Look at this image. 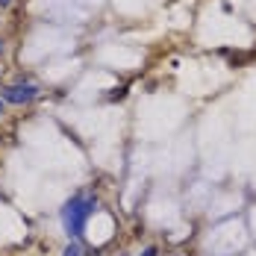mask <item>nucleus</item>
<instances>
[{
    "label": "nucleus",
    "instance_id": "1",
    "mask_svg": "<svg viewBox=\"0 0 256 256\" xmlns=\"http://www.w3.org/2000/svg\"><path fill=\"white\" fill-rule=\"evenodd\" d=\"M98 209V200L92 194H74L68 204L62 206V227L71 238H80L86 230V221L92 218V212Z\"/></svg>",
    "mask_w": 256,
    "mask_h": 256
},
{
    "label": "nucleus",
    "instance_id": "2",
    "mask_svg": "<svg viewBox=\"0 0 256 256\" xmlns=\"http://www.w3.org/2000/svg\"><path fill=\"white\" fill-rule=\"evenodd\" d=\"M38 98V86L36 82H12V86H6L3 88V103H15V106H21V103H30Z\"/></svg>",
    "mask_w": 256,
    "mask_h": 256
},
{
    "label": "nucleus",
    "instance_id": "3",
    "mask_svg": "<svg viewBox=\"0 0 256 256\" xmlns=\"http://www.w3.org/2000/svg\"><path fill=\"white\" fill-rule=\"evenodd\" d=\"M62 256H98V254H88V250L80 244L77 238H71V244L65 248V254H62Z\"/></svg>",
    "mask_w": 256,
    "mask_h": 256
},
{
    "label": "nucleus",
    "instance_id": "4",
    "mask_svg": "<svg viewBox=\"0 0 256 256\" xmlns=\"http://www.w3.org/2000/svg\"><path fill=\"white\" fill-rule=\"evenodd\" d=\"M156 254H159V250H156L154 244H150V248H144V250H142V256H156Z\"/></svg>",
    "mask_w": 256,
    "mask_h": 256
},
{
    "label": "nucleus",
    "instance_id": "5",
    "mask_svg": "<svg viewBox=\"0 0 256 256\" xmlns=\"http://www.w3.org/2000/svg\"><path fill=\"white\" fill-rule=\"evenodd\" d=\"M12 3H15V0H0V9H9Z\"/></svg>",
    "mask_w": 256,
    "mask_h": 256
},
{
    "label": "nucleus",
    "instance_id": "6",
    "mask_svg": "<svg viewBox=\"0 0 256 256\" xmlns=\"http://www.w3.org/2000/svg\"><path fill=\"white\" fill-rule=\"evenodd\" d=\"M0 115H3V100H0Z\"/></svg>",
    "mask_w": 256,
    "mask_h": 256
}]
</instances>
